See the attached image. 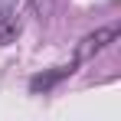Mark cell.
<instances>
[{
	"label": "cell",
	"mask_w": 121,
	"mask_h": 121,
	"mask_svg": "<svg viewBox=\"0 0 121 121\" xmlns=\"http://www.w3.org/2000/svg\"><path fill=\"white\" fill-rule=\"evenodd\" d=\"M118 33H121L118 23H108V26H101V30H95V33H88V36L79 43V49H75V62H85V59H92L95 52H101L108 43L118 39Z\"/></svg>",
	"instance_id": "cell-1"
},
{
	"label": "cell",
	"mask_w": 121,
	"mask_h": 121,
	"mask_svg": "<svg viewBox=\"0 0 121 121\" xmlns=\"http://www.w3.org/2000/svg\"><path fill=\"white\" fill-rule=\"evenodd\" d=\"M75 69H79V62L72 59L69 65H56V69L36 72V75L30 79V92H33V95H46V92H52V88H56L59 82H65L69 75H72V72H75Z\"/></svg>",
	"instance_id": "cell-2"
},
{
	"label": "cell",
	"mask_w": 121,
	"mask_h": 121,
	"mask_svg": "<svg viewBox=\"0 0 121 121\" xmlns=\"http://www.w3.org/2000/svg\"><path fill=\"white\" fill-rule=\"evenodd\" d=\"M20 36V23L13 20L10 13H0V46H7V43H13Z\"/></svg>",
	"instance_id": "cell-3"
}]
</instances>
